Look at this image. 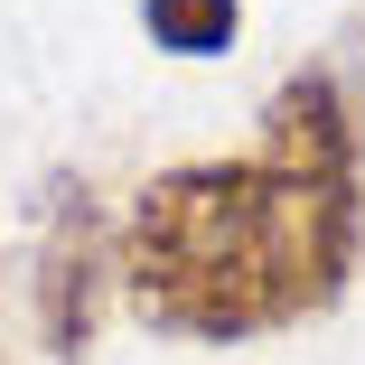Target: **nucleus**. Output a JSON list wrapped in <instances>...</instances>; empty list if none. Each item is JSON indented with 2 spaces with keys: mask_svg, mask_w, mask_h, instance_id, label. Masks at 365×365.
<instances>
[{
  "mask_svg": "<svg viewBox=\"0 0 365 365\" xmlns=\"http://www.w3.org/2000/svg\"><path fill=\"white\" fill-rule=\"evenodd\" d=\"M365 262V169L187 160L131 197L113 235V281L150 337L244 346L272 328L328 319Z\"/></svg>",
  "mask_w": 365,
  "mask_h": 365,
  "instance_id": "f257e3e1",
  "label": "nucleus"
},
{
  "mask_svg": "<svg viewBox=\"0 0 365 365\" xmlns=\"http://www.w3.org/2000/svg\"><path fill=\"white\" fill-rule=\"evenodd\" d=\"M103 290H113V225L85 178H47L38 206V244H29V328L47 365H85L103 328Z\"/></svg>",
  "mask_w": 365,
  "mask_h": 365,
  "instance_id": "f03ea898",
  "label": "nucleus"
},
{
  "mask_svg": "<svg viewBox=\"0 0 365 365\" xmlns=\"http://www.w3.org/2000/svg\"><path fill=\"white\" fill-rule=\"evenodd\" d=\"M140 29L169 56H225L244 29V0H140Z\"/></svg>",
  "mask_w": 365,
  "mask_h": 365,
  "instance_id": "7ed1b4c3",
  "label": "nucleus"
},
{
  "mask_svg": "<svg viewBox=\"0 0 365 365\" xmlns=\"http://www.w3.org/2000/svg\"><path fill=\"white\" fill-rule=\"evenodd\" d=\"M0 365H19V346H10V328H0Z\"/></svg>",
  "mask_w": 365,
  "mask_h": 365,
  "instance_id": "20e7f679",
  "label": "nucleus"
}]
</instances>
